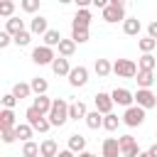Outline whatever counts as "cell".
I'll list each match as a JSON object with an SVG mask.
<instances>
[{"instance_id": "277c9868", "label": "cell", "mask_w": 157, "mask_h": 157, "mask_svg": "<svg viewBox=\"0 0 157 157\" xmlns=\"http://www.w3.org/2000/svg\"><path fill=\"white\" fill-rule=\"evenodd\" d=\"M137 64L132 59H115L113 61V74L120 76V78H135L137 76Z\"/></svg>"}, {"instance_id": "2e32d148", "label": "cell", "mask_w": 157, "mask_h": 157, "mask_svg": "<svg viewBox=\"0 0 157 157\" xmlns=\"http://www.w3.org/2000/svg\"><path fill=\"white\" fill-rule=\"evenodd\" d=\"M59 152H61V150H59L56 140L47 137V140H42V142H39V157H56Z\"/></svg>"}, {"instance_id": "4fadbf2b", "label": "cell", "mask_w": 157, "mask_h": 157, "mask_svg": "<svg viewBox=\"0 0 157 157\" xmlns=\"http://www.w3.org/2000/svg\"><path fill=\"white\" fill-rule=\"evenodd\" d=\"M86 115H88L86 103L83 101H71V105H69V120H86Z\"/></svg>"}, {"instance_id": "603a6c76", "label": "cell", "mask_w": 157, "mask_h": 157, "mask_svg": "<svg viewBox=\"0 0 157 157\" xmlns=\"http://www.w3.org/2000/svg\"><path fill=\"white\" fill-rule=\"evenodd\" d=\"M93 71H96L98 78H105V76L113 71V64H110L108 59H96V61H93Z\"/></svg>"}, {"instance_id": "836d02e7", "label": "cell", "mask_w": 157, "mask_h": 157, "mask_svg": "<svg viewBox=\"0 0 157 157\" xmlns=\"http://www.w3.org/2000/svg\"><path fill=\"white\" fill-rule=\"evenodd\" d=\"M22 157H39V145H37L34 140L25 142V145H22Z\"/></svg>"}, {"instance_id": "7bdbcfd3", "label": "cell", "mask_w": 157, "mask_h": 157, "mask_svg": "<svg viewBox=\"0 0 157 157\" xmlns=\"http://www.w3.org/2000/svg\"><path fill=\"white\" fill-rule=\"evenodd\" d=\"M147 155H150V157H157V142H155V145H150V150H147Z\"/></svg>"}, {"instance_id": "ee69618b", "label": "cell", "mask_w": 157, "mask_h": 157, "mask_svg": "<svg viewBox=\"0 0 157 157\" xmlns=\"http://www.w3.org/2000/svg\"><path fill=\"white\" fill-rule=\"evenodd\" d=\"M56 157H76V155H74V152H71V150H61V152H59V155H56Z\"/></svg>"}, {"instance_id": "9c48e42d", "label": "cell", "mask_w": 157, "mask_h": 157, "mask_svg": "<svg viewBox=\"0 0 157 157\" xmlns=\"http://www.w3.org/2000/svg\"><path fill=\"white\" fill-rule=\"evenodd\" d=\"M118 142H120V152H123V157H137V155H140L137 142H135L132 135H120Z\"/></svg>"}, {"instance_id": "4dcf8cb0", "label": "cell", "mask_w": 157, "mask_h": 157, "mask_svg": "<svg viewBox=\"0 0 157 157\" xmlns=\"http://www.w3.org/2000/svg\"><path fill=\"white\" fill-rule=\"evenodd\" d=\"M86 125H88L91 130L103 128V115H101L98 110H88V115H86Z\"/></svg>"}, {"instance_id": "f35d334b", "label": "cell", "mask_w": 157, "mask_h": 157, "mask_svg": "<svg viewBox=\"0 0 157 157\" xmlns=\"http://www.w3.org/2000/svg\"><path fill=\"white\" fill-rule=\"evenodd\" d=\"M0 137H2L5 145H12V142L17 140V132H15V130H0Z\"/></svg>"}, {"instance_id": "d590c367", "label": "cell", "mask_w": 157, "mask_h": 157, "mask_svg": "<svg viewBox=\"0 0 157 157\" xmlns=\"http://www.w3.org/2000/svg\"><path fill=\"white\" fill-rule=\"evenodd\" d=\"M71 39H74L76 44L88 42V29H71Z\"/></svg>"}, {"instance_id": "8fae6325", "label": "cell", "mask_w": 157, "mask_h": 157, "mask_svg": "<svg viewBox=\"0 0 157 157\" xmlns=\"http://www.w3.org/2000/svg\"><path fill=\"white\" fill-rule=\"evenodd\" d=\"M101 157H123L118 137H105V140H103V145H101Z\"/></svg>"}, {"instance_id": "b9f144b4", "label": "cell", "mask_w": 157, "mask_h": 157, "mask_svg": "<svg viewBox=\"0 0 157 157\" xmlns=\"http://www.w3.org/2000/svg\"><path fill=\"white\" fill-rule=\"evenodd\" d=\"M147 37H152V39L157 42V20H152V22L147 25Z\"/></svg>"}, {"instance_id": "52a82bcc", "label": "cell", "mask_w": 157, "mask_h": 157, "mask_svg": "<svg viewBox=\"0 0 157 157\" xmlns=\"http://www.w3.org/2000/svg\"><path fill=\"white\" fill-rule=\"evenodd\" d=\"M93 103H96V110L101 113V115H110L113 113V96L110 93H103V91H98L96 96H93Z\"/></svg>"}, {"instance_id": "60d3db41", "label": "cell", "mask_w": 157, "mask_h": 157, "mask_svg": "<svg viewBox=\"0 0 157 157\" xmlns=\"http://www.w3.org/2000/svg\"><path fill=\"white\" fill-rule=\"evenodd\" d=\"M10 42H15V37H12V34H7V32L2 29V32H0V49H5Z\"/></svg>"}, {"instance_id": "44dd1931", "label": "cell", "mask_w": 157, "mask_h": 157, "mask_svg": "<svg viewBox=\"0 0 157 157\" xmlns=\"http://www.w3.org/2000/svg\"><path fill=\"white\" fill-rule=\"evenodd\" d=\"M140 29H142V22H140L137 17H128V20L123 22V32H125L128 37H137Z\"/></svg>"}, {"instance_id": "e575fe53", "label": "cell", "mask_w": 157, "mask_h": 157, "mask_svg": "<svg viewBox=\"0 0 157 157\" xmlns=\"http://www.w3.org/2000/svg\"><path fill=\"white\" fill-rule=\"evenodd\" d=\"M12 12H15V2H10V0L0 2V15H2V17H7V20H10V17H15Z\"/></svg>"}, {"instance_id": "8d00e7d4", "label": "cell", "mask_w": 157, "mask_h": 157, "mask_svg": "<svg viewBox=\"0 0 157 157\" xmlns=\"http://www.w3.org/2000/svg\"><path fill=\"white\" fill-rule=\"evenodd\" d=\"M29 42H32V32H29V29H25V32H20V34L15 37V44H17V47H27Z\"/></svg>"}, {"instance_id": "f6af8a7d", "label": "cell", "mask_w": 157, "mask_h": 157, "mask_svg": "<svg viewBox=\"0 0 157 157\" xmlns=\"http://www.w3.org/2000/svg\"><path fill=\"white\" fill-rule=\"evenodd\" d=\"M78 157H98V155H93V152H88V150H86V152H81Z\"/></svg>"}, {"instance_id": "cb8c5ba5", "label": "cell", "mask_w": 157, "mask_h": 157, "mask_svg": "<svg viewBox=\"0 0 157 157\" xmlns=\"http://www.w3.org/2000/svg\"><path fill=\"white\" fill-rule=\"evenodd\" d=\"M17 101H22V98H29L32 96V86L29 83H25V81H17L15 86H12V91H10Z\"/></svg>"}, {"instance_id": "f546056e", "label": "cell", "mask_w": 157, "mask_h": 157, "mask_svg": "<svg viewBox=\"0 0 157 157\" xmlns=\"http://www.w3.org/2000/svg\"><path fill=\"white\" fill-rule=\"evenodd\" d=\"M56 49H59V56L69 59V56L76 52V42H74V39H61V44H59Z\"/></svg>"}, {"instance_id": "6da1fadb", "label": "cell", "mask_w": 157, "mask_h": 157, "mask_svg": "<svg viewBox=\"0 0 157 157\" xmlns=\"http://www.w3.org/2000/svg\"><path fill=\"white\" fill-rule=\"evenodd\" d=\"M69 101H64V98H54V105H52V110H49V123H52V128H61L66 120H69Z\"/></svg>"}, {"instance_id": "d4e9b609", "label": "cell", "mask_w": 157, "mask_h": 157, "mask_svg": "<svg viewBox=\"0 0 157 157\" xmlns=\"http://www.w3.org/2000/svg\"><path fill=\"white\" fill-rule=\"evenodd\" d=\"M155 66H157V56L155 54H142L137 59V69L140 71H155Z\"/></svg>"}, {"instance_id": "3957f363", "label": "cell", "mask_w": 157, "mask_h": 157, "mask_svg": "<svg viewBox=\"0 0 157 157\" xmlns=\"http://www.w3.org/2000/svg\"><path fill=\"white\" fill-rule=\"evenodd\" d=\"M103 20L110 22V25H113V22H120V20L125 22V20H128V17H125V2H123V0H110L108 7L103 10Z\"/></svg>"}, {"instance_id": "ba28073f", "label": "cell", "mask_w": 157, "mask_h": 157, "mask_svg": "<svg viewBox=\"0 0 157 157\" xmlns=\"http://www.w3.org/2000/svg\"><path fill=\"white\" fill-rule=\"evenodd\" d=\"M135 105H140L142 110L155 108V105H157V96H155L150 88H137V93H135Z\"/></svg>"}, {"instance_id": "1f68e13d", "label": "cell", "mask_w": 157, "mask_h": 157, "mask_svg": "<svg viewBox=\"0 0 157 157\" xmlns=\"http://www.w3.org/2000/svg\"><path fill=\"white\" fill-rule=\"evenodd\" d=\"M123 120L115 115V113H110V115H103V130H108V132H113V130H118V125H120Z\"/></svg>"}, {"instance_id": "7a4b0ae2", "label": "cell", "mask_w": 157, "mask_h": 157, "mask_svg": "<svg viewBox=\"0 0 157 157\" xmlns=\"http://www.w3.org/2000/svg\"><path fill=\"white\" fill-rule=\"evenodd\" d=\"M25 118H27L25 123H29V125H32V128H34L37 132H47V130L52 128L49 118H47V115H42V113H39V110H37L34 105H29V108L25 110Z\"/></svg>"}, {"instance_id": "5bb4252c", "label": "cell", "mask_w": 157, "mask_h": 157, "mask_svg": "<svg viewBox=\"0 0 157 157\" xmlns=\"http://www.w3.org/2000/svg\"><path fill=\"white\" fill-rule=\"evenodd\" d=\"M91 25V12L88 10H76L74 20H71V29H88Z\"/></svg>"}, {"instance_id": "5b68a950", "label": "cell", "mask_w": 157, "mask_h": 157, "mask_svg": "<svg viewBox=\"0 0 157 157\" xmlns=\"http://www.w3.org/2000/svg\"><path fill=\"white\" fill-rule=\"evenodd\" d=\"M54 59H56V54H54L52 47H44V44H42V47H34V49H32V61L39 64V66H47V64L52 66Z\"/></svg>"}, {"instance_id": "f1b7e54d", "label": "cell", "mask_w": 157, "mask_h": 157, "mask_svg": "<svg viewBox=\"0 0 157 157\" xmlns=\"http://www.w3.org/2000/svg\"><path fill=\"white\" fill-rule=\"evenodd\" d=\"M42 39H44V47H52V49H54V47H59V44H61V39H64V37H61V32H59V29H49Z\"/></svg>"}, {"instance_id": "74e56055", "label": "cell", "mask_w": 157, "mask_h": 157, "mask_svg": "<svg viewBox=\"0 0 157 157\" xmlns=\"http://www.w3.org/2000/svg\"><path fill=\"white\" fill-rule=\"evenodd\" d=\"M20 7H22L25 12H37V10H39V0H22Z\"/></svg>"}, {"instance_id": "7402d4cb", "label": "cell", "mask_w": 157, "mask_h": 157, "mask_svg": "<svg viewBox=\"0 0 157 157\" xmlns=\"http://www.w3.org/2000/svg\"><path fill=\"white\" fill-rule=\"evenodd\" d=\"M32 105L42 113V115H49V110H52V105H54V101L49 98V96H34V101H32Z\"/></svg>"}, {"instance_id": "e0dca14e", "label": "cell", "mask_w": 157, "mask_h": 157, "mask_svg": "<svg viewBox=\"0 0 157 157\" xmlns=\"http://www.w3.org/2000/svg\"><path fill=\"white\" fill-rule=\"evenodd\" d=\"M17 125H20V123H17L15 113L7 110V108H2V110H0V130H15Z\"/></svg>"}, {"instance_id": "7c38bea8", "label": "cell", "mask_w": 157, "mask_h": 157, "mask_svg": "<svg viewBox=\"0 0 157 157\" xmlns=\"http://www.w3.org/2000/svg\"><path fill=\"white\" fill-rule=\"evenodd\" d=\"M110 96H113V103H118V105H125V108H130V105L135 103V93H130L128 88H115Z\"/></svg>"}, {"instance_id": "9a60e30c", "label": "cell", "mask_w": 157, "mask_h": 157, "mask_svg": "<svg viewBox=\"0 0 157 157\" xmlns=\"http://www.w3.org/2000/svg\"><path fill=\"white\" fill-rule=\"evenodd\" d=\"M29 32L32 34H47L49 32V22H47V17H42V15H34L32 20H29Z\"/></svg>"}, {"instance_id": "ffe728a7", "label": "cell", "mask_w": 157, "mask_h": 157, "mask_svg": "<svg viewBox=\"0 0 157 157\" xmlns=\"http://www.w3.org/2000/svg\"><path fill=\"white\" fill-rule=\"evenodd\" d=\"M5 32L12 34V37H17L20 32H25V20H20V17H10V20H5Z\"/></svg>"}, {"instance_id": "d6986e66", "label": "cell", "mask_w": 157, "mask_h": 157, "mask_svg": "<svg viewBox=\"0 0 157 157\" xmlns=\"http://www.w3.org/2000/svg\"><path fill=\"white\" fill-rule=\"evenodd\" d=\"M71 69H74V66H69V59H64V56H56L54 64H52V71H54L56 76H66V78H69Z\"/></svg>"}, {"instance_id": "8992f818", "label": "cell", "mask_w": 157, "mask_h": 157, "mask_svg": "<svg viewBox=\"0 0 157 157\" xmlns=\"http://www.w3.org/2000/svg\"><path fill=\"white\" fill-rule=\"evenodd\" d=\"M123 123H125L128 128H137V125H142V123H145V110H142L140 105H130V108H125V113H123Z\"/></svg>"}, {"instance_id": "30bf717a", "label": "cell", "mask_w": 157, "mask_h": 157, "mask_svg": "<svg viewBox=\"0 0 157 157\" xmlns=\"http://www.w3.org/2000/svg\"><path fill=\"white\" fill-rule=\"evenodd\" d=\"M69 83H71L74 88L86 86V83H88V69H86V66H74L71 74H69Z\"/></svg>"}, {"instance_id": "4316f807", "label": "cell", "mask_w": 157, "mask_h": 157, "mask_svg": "<svg viewBox=\"0 0 157 157\" xmlns=\"http://www.w3.org/2000/svg\"><path fill=\"white\" fill-rule=\"evenodd\" d=\"M29 86H32V93H34V96H47V88H49L47 78H42V76H34V78L29 81Z\"/></svg>"}, {"instance_id": "7dc6e473", "label": "cell", "mask_w": 157, "mask_h": 157, "mask_svg": "<svg viewBox=\"0 0 157 157\" xmlns=\"http://www.w3.org/2000/svg\"><path fill=\"white\" fill-rule=\"evenodd\" d=\"M155 137H157V130H155Z\"/></svg>"}, {"instance_id": "bcb514c9", "label": "cell", "mask_w": 157, "mask_h": 157, "mask_svg": "<svg viewBox=\"0 0 157 157\" xmlns=\"http://www.w3.org/2000/svg\"><path fill=\"white\" fill-rule=\"evenodd\" d=\"M137 157H150V155H147V152H140V155H137Z\"/></svg>"}, {"instance_id": "83f0119b", "label": "cell", "mask_w": 157, "mask_h": 157, "mask_svg": "<svg viewBox=\"0 0 157 157\" xmlns=\"http://www.w3.org/2000/svg\"><path fill=\"white\" fill-rule=\"evenodd\" d=\"M15 132H17V140L29 142V140H32V135H34V128H32L29 123H20V125L15 128Z\"/></svg>"}, {"instance_id": "ab89813d", "label": "cell", "mask_w": 157, "mask_h": 157, "mask_svg": "<svg viewBox=\"0 0 157 157\" xmlns=\"http://www.w3.org/2000/svg\"><path fill=\"white\" fill-rule=\"evenodd\" d=\"M2 105H5L7 110H12V108L17 105V98H15L12 93H5V96H2Z\"/></svg>"}, {"instance_id": "ac0fdd59", "label": "cell", "mask_w": 157, "mask_h": 157, "mask_svg": "<svg viewBox=\"0 0 157 157\" xmlns=\"http://www.w3.org/2000/svg\"><path fill=\"white\" fill-rule=\"evenodd\" d=\"M66 150H71L74 155H81V152H86V137H83V135H78V132L69 135V147H66Z\"/></svg>"}, {"instance_id": "484cf974", "label": "cell", "mask_w": 157, "mask_h": 157, "mask_svg": "<svg viewBox=\"0 0 157 157\" xmlns=\"http://www.w3.org/2000/svg\"><path fill=\"white\" fill-rule=\"evenodd\" d=\"M135 81H137V88H150L155 83V71H137Z\"/></svg>"}, {"instance_id": "d6a6232c", "label": "cell", "mask_w": 157, "mask_h": 157, "mask_svg": "<svg viewBox=\"0 0 157 157\" xmlns=\"http://www.w3.org/2000/svg\"><path fill=\"white\" fill-rule=\"evenodd\" d=\"M137 47H140L142 54H152V52L157 49V42H155L152 37H142V39H137Z\"/></svg>"}]
</instances>
